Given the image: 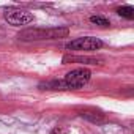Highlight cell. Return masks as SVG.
I'll use <instances>...</instances> for the list:
<instances>
[{
    "label": "cell",
    "instance_id": "277c9868",
    "mask_svg": "<svg viewBox=\"0 0 134 134\" xmlns=\"http://www.w3.org/2000/svg\"><path fill=\"white\" fill-rule=\"evenodd\" d=\"M101 47H103V41L95 36L76 38L66 44V49H70V51H98Z\"/></svg>",
    "mask_w": 134,
    "mask_h": 134
},
{
    "label": "cell",
    "instance_id": "8992f818",
    "mask_svg": "<svg viewBox=\"0 0 134 134\" xmlns=\"http://www.w3.org/2000/svg\"><path fill=\"white\" fill-rule=\"evenodd\" d=\"M81 117H84V118H87L93 123H103L106 120L104 114L96 110V109H84V110H81Z\"/></svg>",
    "mask_w": 134,
    "mask_h": 134
},
{
    "label": "cell",
    "instance_id": "3957f363",
    "mask_svg": "<svg viewBox=\"0 0 134 134\" xmlns=\"http://www.w3.org/2000/svg\"><path fill=\"white\" fill-rule=\"evenodd\" d=\"M3 18L8 24L11 25H27L35 21V16L22 8H8L3 13Z\"/></svg>",
    "mask_w": 134,
    "mask_h": 134
},
{
    "label": "cell",
    "instance_id": "9c48e42d",
    "mask_svg": "<svg viewBox=\"0 0 134 134\" xmlns=\"http://www.w3.org/2000/svg\"><path fill=\"white\" fill-rule=\"evenodd\" d=\"M90 22L95 24V25H99V27H109L110 25L109 19H106L104 16H92L90 18Z\"/></svg>",
    "mask_w": 134,
    "mask_h": 134
},
{
    "label": "cell",
    "instance_id": "52a82bcc",
    "mask_svg": "<svg viewBox=\"0 0 134 134\" xmlns=\"http://www.w3.org/2000/svg\"><path fill=\"white\" fill-rule=\"evenodd\" d=\"M41 90H66V85L63 81H47L40 84Z\"/></svg>",
    "mask_w": 134,
    "mask_h": 134
},
{
    "label": "cell",
    "instance_id": "30bf717a",
    "mask_svg": "<svg viewBox=\"0 0 134 134\" xmlns=\"http://www.w3.org/2000/svg\"><path fill=\"white\" fill-rule=\"evenodd\" d=\"M51 134H68V131H66L65 128H62V126H57V128H54L52 129V132Z\"/></svg>",
    "mask_w": 134,
    "mask_h": 134
},
{
    "label": "cell",
    "instance_id": "6da1fadb",
    "mask_svg": "<svg viewBox=\"0 0 134 134\" xmlns=\"http://www.w3.org/2000/svg\"><path fill=\"white\" fill-rule=\"evenodd\" d=\"M70 35L68 27H49V29H25L19 32L18 38L22 41H41V40H57Z\"/></svg>",
    "mask_w": 134,
    "mask_h": 134
},
{
    "label": "cell",
    "instance_id": "5b68a950",
    "mask_svg": "<svg viewBox=\"0 0 134 134\" xmlns=\"http://www.w3.org/2000/svg\"><path fill=\"white\" fill-rule=\"evenodd\" d=\"M63 65L66 63H82V65H99L103 58L98 57H82V55H65L63 57Z\"/></svg>",
    "mask_w": 134,
    "mask_h": 134
},
{
    "label": "cell",
    "instance_id": "ba28073f",
    "mask_svg": "<svg viewBox=\"0 0 134 134\" xmlns=\"http://www.w3.org/2000/svg\"><path fill=\"white\" fill-rule=\"evenodd\" d=\"M117 13H118L120 16L126 18V19H132V18H134V8H132L131 5H125V7H120V8L117 10Z\"/></svg>",
    "mask_w": 134,
    "mask_h": 134
},
{
    "label": "cell",
    "instance_id": "7a4b0ae2",
    "mask_svg": "<svg viewBox=\"0 0 134 134\" xmlns=\"http://www.w3.org/2000/svg\"><path fill=\"white\" fill-rule=\"evenodd\" d=\"M92 77L90 70L87 68H76L71 70L70 73H66V76L63 77V82L66 85V90H77L82 88Z\"/></svg>",
    "mask_w": 134,
    "mask_h": 134
}]
</instances>
